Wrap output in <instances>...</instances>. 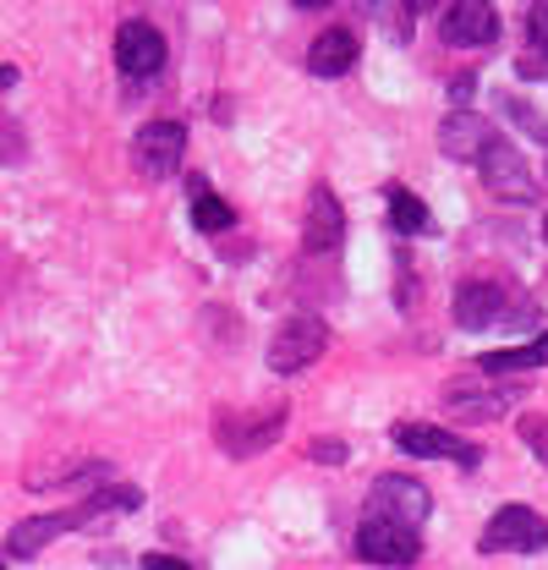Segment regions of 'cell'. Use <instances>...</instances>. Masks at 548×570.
<instances>
[{
    "label": "cell",
    "instance_id": "6da1fadb",
    "mask_svg": "<svg viewBox=\"0 0 548 570\" xmlns=\"http://www.w3.org/2000/svg\"><path fill=\"white\" fill-rule=\"evenodd\" d=\"M280 433H285V406L280 401L258 406V412H242V406H219L214 412V439H219V450L231 461H247V455L270 450Z\"/></svg>",
    "mask_w": 548,
    "mask_h": 570
},
{
    "label": "cell",
    "instance_id": "7a4b0ae2",
    "mask_svg": "<svg viewBox=\"0 0 548 570\" xmlns=\"http://www.w3.org/2000/svg\"><path fill=\"white\" fill-rule=\"evenodd\" d=\"M433 510V494L417 483V478H401V472H384L373 478V494H368V521H384V527H401V532H417Z\"/></svg>",
    "mask_w": 548,
    "mask_h": 570
},
{
    "label": "cell",
    "instance_id": "3957f363",
    "mask_svg": "<svg viewBox=\"0 0 548 570\" xmlns=\"http://www.w3.org/2000/svg\"><path fill=\"white\" fill-rule=\"evenodd\" d=\"M324 352H330V324L319 313H291V318H280L270 341V367L274 373H302Z\"/></svg>",
    "mask_w": 548,
    "mask_h": 570
},
{
    "label": "cell",
    "instance_id": "277c9868",
    "mask_svg": "<svg viewBox=\"0 0 548 570\" xmlns=\"http://www.w3.org/2000/svg\"><path fill=\"white\" fill-rule=\"evenodd\" d=\"M482 554H544L548 549V521L527 504H505L493 510V521L482 527L478 538Z\"/></svg>",
    "mask_w": 548,
    "mask_h": 570
},
{
    "label": "cell",
    "instance_id": "5b68a950",
    "mask_svg": "<svg viewBox=\"0 0 548 570\" xmlns=\"http://www.w3.org/2000/svg\"><path fill=\"white\" fill-rule=\"evenodd\" d=\"M478 165H482V187H493L499 198H510V204L538 198V176L527 170V154H521L516 142L488 138V148L478 154Z\"/></svg>",
    "mask_w": 548,
    "mask_h": 570
},
{
    "label": "cell",
    "instance_id": "8992f818",
    "mask_svg": "<svg viewBox=\"0 0 548 570\" xmlns=\"http://www.w3.org/2000/svg\"><path fill=\"white\" fill-rule=\"evenodd\" d=\"M182 154H187L182 121H148L133 138V165L137 176H148V181H170L182 170Z\"/></svg>",
    "mask_w": 548,
    "mask_h": 570
},
{
    "label": "cell",
    "instance_id": "52a82bcc",
    "mask_svg": "<svg viewBox=\"0 0 548 570\" xmlns=\"http://www.w3.org/2000/svg\"><path fill=\"white\" fill-rule=\"evenodd\" d=\"M395 450H407V455H428V461H450V466H478L482 461V450L472 444V439H461V433H444V428H433V423H401L395 433Z\"/></svg>",
    "mask_w": 548,
    "mask_h": 570
},
{
    "label": "cell",
    "instance_id": "ba28073f",
    "mask_svg": "<svg viewBox=\"0 0 548 570\" xmlns=\"http://www.w3.org/2000/svg\"><path fill=\"white\" fill-rule=\"evenodd\" d=\"M521 401H527V384H521V379H510V384H472V379H456V384L444 390V406H450L456 417H482V423L505 417V406H521Z\"/></svg>",
    "mask_w": 548,
    "mask_h": 570
},
{
    "label": "cell",
    "instance_id": "9c48e42d",
    "mask_svg": "<svg viewBox=\"0 0 548 570\" xmlns=\"http://www.w3.org/2000/svg\"><path fill=\"white\" fill-rule=\"evenodd\" d=\"M165 33L154 28V22H121L116 28V67L127 71V77H154V71L165 67Z\"/></svg>",
    "mask_w": 548,
    "mask_h": 570
},
{
    "label": "cell",
    "instance_id": "30bf717a",
    "mask_svg": "<svg viewBox=\"0 0 548 570\" xmlns=\"http://www.w3.org/2000/svg\"><path fill=\"white\" fill-rule=\"evenodd\" d=\"M88 521H94V504L82 499V504H71V510H56V515H33V521H17V527H11V543H6V549H11L17 560H28V554H39L45 543H56L61 532H71V527H88Z\"/></svg>",
    "mask_w": 548,
    "mask_h": 570
},
{
    "label": "cell",
    "instance_id": "8fae6325",
    "mask_svg": "<svg viewBox=\"0 0 548 570\" xmlns=\"http://www.w3.org/2000/svg\"><path fill=\"white\" fill-rule=\"evenodd\" d=\"M439 28H444V39H450V45H461V50H482V45H493V39H499V11H493L488 0H456V6H444Z\"/></svg>",
    "mask_w": 548,
    "mask_h": 570
},
{
    "label": "cell",
    "instance_id": "7c38bea8",
    "mask_svg": "<svg viewBox=\"0 0 548 570\" xmlns=\"http://www.w3.org/2000/svg\"><path fill=\"white\" fill-rule=\"evenodd\" d=\"M417 554H422L417 532L384 527V521H362L356 527V560H368V566H411Z\"/></svg>",
    "mask_w": 548,
    "mask_h": 570
},
{
    "label": "cell",
    "instance_id": "4fadbf2b",
    "mask_svg": "<svg viewBox=\"0 0 548 570\" xmlns=\"http://www.w3.org/2000/svg\"><path fill=\"white\" fill-rule=\"evenodd\" d=\"M345 236V214H341V198L330 187H313L307 193V214H302V247L307 253H335Z\"/></svg>",
    "mask_w": 548,
    "mask_h": 570
},
{
    "label": "cell",
    "instance_id": "5bb4252c",
    "mask_svg": "<svg viewBox=\"0 0 548 570\" xmlns=\"http://www.w3.org/2000/svg\"><path fill=\"white\" fill-rule=\"evenodd\" d=\"M510 296L499 281H467L456 291V324L461 330H482V324H505Z\"/></svg>",
    "mask_w": 548,
    "mask_h": 570
},
{
    "label": "cell",
    "instance_id": "9a60e30c",
    "mask_svg": "<svg viewBox=\"0 0 548 570\" xmlns=\"http://www.w3.org/2000/svg\"><path fill=\"white\" fill-rule=\"evenodd\" d=\"M488 121H482L478 110H456V116H444L439 121V148L450 154V159H478L482 148H488Z\"/></svg>",
    "mask_w": 548,
    "mask_h": 570
},
{
    "label": "cell",
    "instance_id": "2e32d148",
    "mask_svg": "<svg viewBox=\"0 0 548 570\" xmlns=\"http://www.w3.org/2000/svg\"><path fill=\"white\" fill-rule=\"evenodd\" d=\"M356 67V33L351 28H324L307 50V71L313 77H345Z\"/></svg>",
    "mask_w": 548,
    "mask_h": 570
},
{
    "label": "cell",
    "instance_id": "e0dca14e",
    "mask_svg": "<svg viewBox=\"0 0 548 570\" xmlns=\"http://www.w3.org/2000/svg\"><path fill=\"white\" fill-rule=\"evenodd\" d=\"M208 181L204 176H193V225L204 230V236H225V230H236V209L231 204H219L214 193H204Z\"/></svg>",
    "mask_w": 548,
    "mask_h": 570
},
{
    "label": "cell",
    "instance_id": "ac0fdd59",
    "mask_svg": "<svg viewBox=\"0 0 548 570\" xmlns=\"http://www.w3.org/2000/svg\"><path fill=\"white\" fill-rule=\"evenodd\" d=\"M390 230L395 236H422L428 230V204L407 187H390Z\"/></svg>",
    "mask_w": 548,
    "mask_h": 570
},
{
    "label": "cell",
    "instance_id": "d6986e66",
    "mask_svg": "<svg viewBox=\"0 0 548 570\" xmlns=\"http://www.w3.org/2000/svg\"><path fill=\"white\" fill-rule=\"evenodd\" d=\"M478 367H482V379H488V373H527V367H538V362H532L527 346H516V352H482Z\"/></svg>",
    "mask_w": 548,
    "mask_h": 570
},
{
    "label": "cell",
    "instance_id": "ffe728a7",
    "mask_svg": "<svg viewBox=\"0 0 548 570\" xmlns=\"http://www.w3.org/2000/svg\"><path fill=\"white\" fill-rule=\"evenodd\" d=\"M527 39H532V50H538V56H548V0L527 11Z\"/></svg>",
    "mask_w": 548,
    "mask_h": 570
},
{
    "label": "cell",
    "instance_id": "44dd1931",
    "mask_svg": "<svg viewBox=\"0 0 548 570\" xmlns=\"http://www.w3.org/2000/svg\"><path fill=\"white\" fill-rule=\"evenodd\" d=\"M307 455H313V461H324V466H341L345 444H341V439H313V444H307Z\"/></svg>",
    "mask_w": 548,
    "mask_h": 570
},
{
    "label": "cell",
    "instance_id": "7402d4cb",
    "mask_svg": "<svg viewBox=\"0 0 548 570\" xmlns=\"http://www.w3.org/2000/svg\"><path fill=\"white\" fill-rule=\"evenodd\" d=\"M143 570H193V566L176 560V554H143Z\"/></svg>",
    "mask_w": 548,
    "mask_h": 570
},
{
    "label": "cell",
    "instance_id": "603a6c76",
    "mask_svg": "<svg viewBox=\"0 0 548 570\" xmlns=\"http://www.w3.org/2000/svg\"><path fill=\"white\" fill-rule=\"evenodd\" d=\"M527 352H532V362L544 367V362H548V330H544V335H538V341H532V346H527Z\"/></svg>",
    "mask_w": 548,
    "mask_h": 570
},
{
    "label": "cell",
    "instance_id": "cb8c5ba5",
    "mask_svg": "<svg viewBox=\"0 0 548 570\" xmlns=\"http://www.w3.org/2000/svg\"><path fill=\"white\" fill-rule=\"evenodd\" d=\"M6 88H17V67H0V94Z\"/></svg>",
    "mask_w": 548,
    "mask_h": 570
},
{
    "label": "cell",
    "instance_id": "d4e9b609",
    "mask_svg": "<svg viewBox=\"0 0 548 570\" xmlns=\"http://www.w3.org/2000/svg\"><path fill=\"white\" fill-rule=\"evenodd\" d=\"M544 236H548V219H544Z\"/></svg>",
    "mask_w": 548,
    "mask_h": 570
}]
</instances>
